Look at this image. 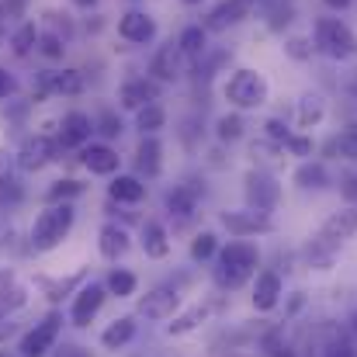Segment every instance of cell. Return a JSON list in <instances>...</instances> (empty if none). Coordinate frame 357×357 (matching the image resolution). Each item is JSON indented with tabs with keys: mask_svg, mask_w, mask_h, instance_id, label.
Here are the masks:
<instances>
[{
	"mask_svg": "<svg viewBox=\"0 0 357 357\" xmlns=\"http://www.w3.org/2000/svg\"><path fill=\"white\" fill-rule=\"evenodd\" d=\"M351 323H354V333H357V312H354V319H351Z\"/></svg>",
	"mask_w": 357,
	"mask_h": 357,
	"instance_id": "obj_54",
	"label": "cell"
},
{
	"mask_svg": "<svg viewBox=\"0 0 357 357\" xmlns=\"http://www.w3.org/2000/svg\"><path fill=\"white\" fill-rule=\"evenodd\" d=\"M243 195H246V205L257 208V212H274L278 202H281V184L264 174V170H250L246 181H243Z\"/></svg>",
	"mask_w": 357,
	"mask_h": 357,
	"instance_id": "obj_5",
	"label": "cell"
},
{
	"mask_svg": "<svg viewBox=\"0 0 357 357\" xmlns=\"http://www.w3.org/2000/svg\"><path fill=\"white\" fill-rule=\"evenodd\" d=\"M264 351L271 357H291V351H288V344L281 340V333L278 330H271L267 337H264Z\"/></svg>",
	"mask_w": 357,
	"mask_h": 357,
	"instance_id": "obj_41",
	"label": "cell"
},
{
	"mask_svg": "<svg viewBox=\"0 0 357 357\" xmlns=\"http://www.w3.org/2000/svg\"><path fill=\"white\" fill-rule=\"evenodd\" d=\"M215 250H219V243H215V233H208V229L191 239V257H195V260H208Z\"/></svg>",
	"mask_w": 357,
	"mask_h": 357,
	"instance_id": "obj_36",
	"label": "cell"
},
{
	"mask_svg": "<svg viewBox=\"0 0 357 357\" xmlns=\"http://www.w3.org/2000/svg\"><path fill=\"white\" fill-rule=\"evenodd\" d=\"M177 45H181L184 59H202L205 49H208V31H205V24H191V28H184L181 38H177Z\"/></svg>",
	"mask_w": 357,
	"mask_h": 357,
	"instance_id": "obj_25",
	"label": "cell"
},
{
	"mask_svg": "<svg viewBox=\"0 0 357 357\" xmlns=\"http://www.w3.org/2000/svg\"><path fill=\"white\" fill-rule=\"evenodd\" d=\"M284 149L295 153V156H312V139H309V135H291V139L284 142Z\"/></svg>",
	"mask_w": 357,
	"mask_h": 357,
	"instance_id": "obj_43",
	"label": "cell"
},
{
	"mask_svg": "<svg viewBox=\"0 0 357 357\" xmlns=\"http://www.w3.org/2000/svg\"><path fill=\"white\" fill-rule=\"evenodd\" d=\"M250 10H253L250 0H219V3L205 14L202 24H205V31H226V28H233L239 21H246Z\"/></svg>",
	"mask_w": 357,
	"mask_h": 357,
	"instance_id": "obj_9",
	"label": "cell"
},
{
	"mask_svg": "<svg viewBox=\"0 0 357 357\" xmlns=\"http://www.w3.org/2000/svg\"><path fill=\"white\" fill-rule=\"evenodd\" d=\"M73 3H77V7H94L98 0H73Z\"/></svg>",
	"mask_w": 357,
	"mask_h": 357,
	"instance_id": "obj_51",
	"label": "cell"
},
{
	"mask_svg": "<svg viewBox=\"0 0 357 357\" xmlns=\"http://www.w3.org/2000/svg\"><path fill=\"white\" fill-rule=\"evenodd\" d=\"M351 91H354V98H357V73H354V80H351Z\"/></svg>",
	"mask_w": 357,
	"mask_h": 357,
	"instance_id": "obj_52",
	"label": "cell"
},
{
	"mask_svg": "<svg viewBox=\"0 0 357 357\" xmlns=\"http://www.w3.org/2000/svg\"><path fill=\"white\" fill-rule=\"evenodd\" d=\"M264 128H267V135H271V142H281V146H284V142L291 139V132H288V125H284V121H281V119H271V121H267V125H264Z\"/></svg>",
	"mask_w": 357,
	"mask_h": 357,
	"instance_id": "obj_44",
	"label": "cell"
},
{
	"mask_svg": "<svg viewBox=\"0 0 357 357\" xmlns=\"http://www.w3.org/2000/svg\"><path fill=\"white\" fill-rule=\"evenodd\" d=\"M267 80L257 73V70H236L226 84V101L239 108V112H250V108H260L267 105Z\"/></svg>",
	"mask_w": 357,
	"mask_h": 357,
	"instance_id": "obj_4",
	"label": "cell"
},
{
	"mask_svg": "<svg viewBox=\"0 0 357 357\" xmlns=\"http://www.w3.org/2000/svg\"><path fill=\"white\" fill-rule=\"evenodd\" d=\"M284 52L291 56V59H309L312 56V45H309V38H288V45H284Z\"/></svg>",
	"mask_w": 357,
	"mask_h": 357,
	"instance_id": "obj_42",
	"label": "cell"
},
{
	"mask_svg": "<svg viewBox=\"0 0 357 357\" xmlns=\"http://www.w3.org/2000/svg\"><path fill=\"white\" fill-rule=\"evenodd\" d=\"M119 35L125 42H132V45H146V42L156 38V21L146 10H128V14H121Z\"/></svg>",
	"mask_w": 357,
	"mask_h": 357,
	"instance_id": "obj_14",
	"label": "cell"
},
{
	"mask_svg": "<svg viewBox=\"0 0 357 357\" xmlns=\"http://www.w3.org/2000/svg\"><path fill=\"white\" fill-rule=\"evenodd\" d=\"M264 17L271 31H281L295 21V0H267L264 3Z\"/></svg>",
	"mask_w": 357,
	"mask_h": 357,
	"instance_id": "obj_26",
	"label": "cell"
},
{
	"mask_svg": "<svg viewBox=\"0 0 357 357\" xmlns=\"http://www.w3.org/2000/svg\"><path fill=\"white\" fill-rule=\"evenodd\" d=\"M0 357H10V354H0Z\"/></svg>",
	"mask_w": 357,
	"mask_h": 357,
	"instance_id": "obj_56",
	"label": "cell"
},
{
	"mask_svg": "<svg viewBox=\"0 0 357 357\" xmlns=\"http://www.w3.org/2000/svg\"><path fill=\"white\" fill-rule=\"evenodd\" d=\"M312 35H316V49L326 52L330 59H347V56L357 52L354 31H351L340 17H316Z\"/></svg>",
	"mask_w": 357,
	"mask_h": 357,
	"instance_id": "obj_3",
	"label": "cell"
},
{
	"mask_svg": "<svg viewBox=\"0 0 357 357\" xmlns=\"http://www.w3.org/2000/svg\"><path fill=\"white\" fill-rule=\"evenodd\" d=\"M80 195H84V184L73 181V177H66V181H56L45 198H49V205H59V202H73V198H80Z\"/></svg>",
	"mask_w": 357,
	"mask_h": 357,
	"instance_id": "obj_32",
	"label": "cell"
},
{
	"mask_svg": "<svg viewBox=\"0 0 357 357\" xmlns=\"http://www.w3.org/2000/svg\"><path fill=\"white\" fill-rule=\"evenodd\" d=\"M215 135L222 142H236L239 135H243V119L239 115H222V119L215 121Z\"/></svg>",
	"mask_w": 357,
	"mask_h": 357,
	"instance_id": "obj_35",
	"label": "cell"
},
{
	"mask_svg": "<svg viewBox=\"0 0 357 357\" xmlns=\"http://www.w3.org/2000/svg\"><path fill=\"white\" fill-rule=\"evenodd\" d=\"M56 357H91V351H84V347H73V344H63Z\"/></svg>",
	"mask_w": 357,
	"mask_h": 357,
	"instance_id": "obj_47",
	"label": "cell"
},
{
	"mask_svg": "<svg viewBox=\"0 0 357 357\" xmlns=\"http://www.w3.org/2000/svg\"><path fill=\"white\" fill-rule=\"evenodd\" d=\"M323 115H326V101H323L319 94H305V98L298 101V125H302V128L319 125Z\"/></svg>",
	"mask_w": 357,
	"mask_h": 357,
	"instance_id": "obj_30",
	"label": "cell"
},
{
	"mask_svg": "<svg viewBox=\"0 0 357 357\" xmlns=\"http://www.w3.org/2000/svg\"><path fill=\"white\" fill-rule=\"evenodd\" d=\"M3 14H10V7H7V3H0V31H3Z\"/></svg>",
	"mask_w": 357,
	"mask_h": 357,
	"instance_id": "obj_49",
	"label": "cell"
},
{
	"mask_svg": "<svg viewBox=\"0 0 357 357\" xmlns=\"http://www.w3.org/2000/svg\"><path fill=\"white\" fill-rule=\"evenodd\" d=\"M98 246H101V253L108 257V260H119L128 253V233L121 229V226H105L101 233H98Z\"/></svg>",
	"mask_w": 357,
	"mask_h": 357,
	"instance_id": "obj_24",
	"label": "cell"
},
{
	"mask_svg": "<svg viewBox=\"0 0 357 357\" xmlns=\"http://www.w3.org/2000/svg\"><path fill=\"white\" fill-rule=\"evenodd\" d=\"M281 298V278L274 271H264L257 274V284H253V309L257 312H271Z\"/></svg>",
	"mask_w": 357,
	"mask_h": 357,
	"instance_id": "obj_20",
	"label": "cell"
},
{
	"mask_svg": "<svg viewBox=\"0 0 357 357\" xmlns=\"http://www.w3.org/2000/svg\"><path fill=\"white\" fill-rule=\"evenodd\" d=\"M181 3H188V7H195V3H202V0H181Z\"/></svg>",
	"mask_w": 357,
	"mask_h": 357,
	"instance_id": "obj_53",
	"label": "cell"
},
{
	"mask_svg": "<svg viewBox=\"0 0 357 357\" xmlns=\"http://www.w3.org/2000/svg\"><path fill=\"white\" fill-rule=\"evenodd\" d=\"M105 298H108V284H87V288H80V295L73 298V309H70L73 326H91V319L101 312Z\"/></svg>",
	"mask_w": 357,
	"mask_h": 357,
	"instance_id": "obj_11",
	"label": "cell"
},
{
	"mask_svg": "<svg viewBox=\"0 0 357 357\" xmlns=\"http://www.w3.org/2000/svg\"><path fill=\"white\" fill-rule=\"evenodd\" d=\"M38 28L31 24V21H24V24H17L14 28V35H10V49H14V56H28L31 49H38Z\"/></svg>",
	"mask_w": 357,
	"mask_h": 357,
	"instance_id": "obj_31",
	"label": "cell"
},
{
	"mask_svg": "<svg viewBox=\"0 0 357 357\" xmlns=\"http://www.w3.org/2000/svg\"><path fill=\"white\" fill-rule=\"evenodd\" d=\"M250 3H267V0H250Z\"/></svg>",
	"mask_w": 357,
	"mask_h": 357,
	"instance_id": "obj_55",
	"label": "cell"
},
{
	"mask_svg": "<svg viewBox=\"0 0 357 357\" xmlns=\"http://www.w3.org/2000/svg\"><path fill=\"white\" fill-rule=\"evenodd\" d=\"M14 91H17V80H14V77H10V73L0 66V98H10Z\"/></svg>",
	"mask_w": 357,
	"mask_h": 357,
	"instance_id": "obj_46",
	"label": "cell"
},
{
	"mask_svg": "<svg viewBox=\"0 0 357 357\" xmlns=\"http://www.w3.org/2000/svg\"><path fill=\"white\" fill-rule=\"evenodd\" d=\"M181 63H184V52H181V45H160L156 52H153V59H149V73H153V80H163V84H174V80H181Z\"/></svg>",
	"mask_w": 357,
	"mask_h": 357,
	"instance_id": "obj_13",
	"label": "cell"
},
{
	"mask_svg": "<svg viewBox=\"0 0 357 357\" xmlns=\"http://www.w3.org/2000/svg\"><path fill=\"white\" fill-rule=\"evenodd\" d=\"M195 208H198V188H191V184H177V188L167 191V212H170V219H177V222H191Z\"/></svg>",
	"mask_w": 357,
	"mask_h": 357,
	"instance_id": "obj_18",
	"label": "cell"
},
{
	"mask_svg": "<svg viewBox=\"0 0 357 357\" xmlns=\"http://www.w3.org/2000/svg\"><path fill=\"white\" fill-rule=\"evenodd\" d=\"M357 351L351 347L347 333L344 330H326V347H323V357H354Z\"/></svg>",
	"mask_w": 357,
	"mask_h": 357,
	"instance_id": "obj_33",
	"label": "cell"
},
{
	"mask_svg": "<svg viewBox=\"0 0 357 357\" xmlns=\"http://www.w3.org/2000/svg\"><path fill=\"white\" fill-rule=\"evenodd\" d=\"M333 146H337V153H340L344 160H357V121L354 125H347V128L337 135Z\"/></svg>",
	"mask_w": 357,
	"mask_h": 357,
	"instance_id": "obj_37",
	"label": "cell"
},
{
	"mask_svg": "<svg viewBox=\"0 0 357 357\" xmlns=\"http://www.w3.org/2000/svg\"><path fill=\"white\" fill-rule=\"evenodd\" d=\"M108 195L112 202H121V205H135L146 198V184L139 177H128V174H119L112 184H108Z\"/></svg>",
	"mask_w": 357,
	"mask_h": 357,
	"instance_id": "obj_22",
	"label": "cell"
},
{
	"mask_svg": "<svg viewBox=\"0 0 357 357\" xmlns=\"http://www.w3.org/2000/svg\"><path fill=\"white\" fill-rule=\"evenodd\" d=\"M80 156H84V167H87L91 174H98V177H112L121 163V156L108 142H91V146H84Z\"/></svg>",
	"mask_w": 357,
	"mask_h": 357,
	"instance_id": "obj_17",
	"label": "cell"
},
{
	"mask_svg": "<svg viewBox=\"0 0 357 357\" xmlns=\"http://www.w3.org/2000/svg\"><path fill=\"white\" fill-rule=\"evenodd\" d=\"M295 184L298 188H326L330 184V174L319 160H305L298 170H295Z\"/></svg>",
	"mask_w": 357,
	"mask_h": 357,
	"instance_id": "obj_29",
	"label": "cell"
},
{
	"mask_svg": "<svg viewBox=\"0 0 357 357\" xmlns=\"http://www.w3.org/2000/svg\"><path fill=\"white\" fill-rule=\"evenodd\" d=\"M257 264H260V250H257L253 243H246V239L229 243V246L219 253L215 284H219V288H226V291H236V288H243V284L253 278Z\"/></svg>",
	"mask_w": 357,
	"mask_h": 357,
	"instance_id": "obj_1",
	"label": "cell"
},
{
	"mask_svg": "<svg viewBox=\"0 0 357 357\" xmlns=\"http://www.w3.org/2000/svg\"><path fill=\"white\" fill-rule=\"evenodd\" d=\"M142 250H146V257H153V260H163L167 253H170V236H167V229L160 226V222H142Z\"/></svg>",
	"mask_w": 357,
	"mask_h": 357,
	"instance_id": "obj_23",
	"label": "cell"
},
{
	"mask_svg": "<svg viewBox=\"0 0 357 357\" xmlns=\"http://www.w3.org/2000/svg\"><path fill=\"white\" fill-rule=\"evenodd\" d=\"M163 125H167V108H163V105H156V101L135 112V128H139L142 135H156Z\"/></svg>",
	"mask_w": 357,
	"mask_h": 357,
	"instance_id": "obj_28",
	"label": "cell"
},
{
	"mask_svg": "<svg viewBox=\"0 0 357 357\" xmlns=\"http://www.w3.org/2000/svg\"><path fill=\"white\" fill-rule=\"evenodd\" d=\"M326 7H333V10H344V7H351L354 0H323Z\"/></svg>",
	"mask_w": 357,
	"mask_h": 357,
	"instance_id": "obj_48",
	"label": "cell"
},
{
	"mask_svg": "<svg viewBox=\"0 0 357 357\" xmlns=\"http://www.w3.org/2000/svg\"><path fill=\"white\" fill-rule=\"evenodd\" d=\"M222 226H226L236 239L257 236V233H271V229H274V222L267 219V212H257V208H246V212H222Z\"/></svg>",
	"mask_w": 357,
	"mask_h": 357,
	"instance_id": "obj_10",
	"label": "cell"
},
{
	"mask_svg": "<svg viewBox=\"0 0 357 357\" xmlns=\"http://www.w3.org/2000/svg\"><path fill=\"white\" fill-rule=\"evenodd\" d=\"M198 319H205V309H195V312H188L181 323H170V333H188V330L198 326Z\"/></svg>",
	"mask_w": 357,
	"mask_h": 357,
	"instance_id": "obj_45",
	"label": "cell"
},
{
	"mask_svg": "<svg viewBox=\"0 0 357 357\" xmlns=\"http://www.w3.org/2000/svg\"><path fill=\"white\" fill-rule=\"evenodd\" d=\"M94 135V119L84 112H70L59 121V146H87Z\"/></svg>",
	"mask_w": 357,
	"mask_h": 357,
	"instance_id": "obj_15",
	"label": "cell"
},
{
	"mask_svg": "<svg viewBox=\"0 0 357 357\" xmlns=\"http://www.w3.org/2000/svg\"><path fill=\"white\" fill-rule=\"evenodd\" d=\"M24 198V188L17 184V177H0V205H17Z\"/></svg>",
	"mask_w": 357,
	"mask_h": 357,
	"instance_id": "obj_38",
	"label": "cell"
},
{
	"mask_svg": "<svg viewBox=\"0 0 357 357\" xmlns=\"http://www.w3.org/2000/svg\"><path fill=\"white\" fill-rule=\"evenodd\" d=\"M56 146L59 142L49 139V135H28L17 149V167L21 170H42L45 163L56 160Z\"/></svg>",
	"mask_w": 357,
	"mask_h": 357,
	"instance_id": "obj_8",
	"label": "cell"
},
{
	"mask_svg": "<svg viewBox=\"0 0 357 357\" xmlns=\"http://www.w3.org/2000/svg\"><path fill=\"white\" fill-rule=\"evenodd\" d=\"M135 167H139V174H146V177H156V174L163 170V146H160L156 135H142V142H139V149H135Z\"/></svg>",
	"mask_w": 357,
	"mask_h": 357,
	"instance_id": "obj_21",
	"label": "cell"
},
{
	"mask_svg": "<svg viewBox=\"0 0 357 357\" xmlns=\"http://www.w3.org/2000/svg\"><path fill=\"white\" fill-rule=\"evenodd\" d=\"M177 309H181V295H177L174 288H156V291H149V295L139 302V316H146V319H153V323L170 319Z\"/></svg>",
	"mask_w": 357,
	"mask_h": 357,
	"instance_id": "obj_12",
	"label": "cell"
},
{
	"mask_svg": "<svg viewBox=\"0 0 357 357\" xmlns=\"http://www.w3.org/2000/svg\"><path fill=\"white\" fill-rule=\"evenodd\" d=\"M357 233V208H340V212H333L323 226H319V236L312 243V250H337L344 239H351Z\"/></svg>",
	"mask_w": 357,
	"mask_h": 357,
	"instance_id": "obj_7",
	"label": "cell"
},
{
	"mask_svg": "<svg viewBox=\"0 0 357 357\" xmlns=\"http://www.w3.org/2000/svg\"><path fill=\"white\" fill-rule=\"evenodd\" d=\"M7 7H10V10H21V7H24V0H7Z\"/></svg>",
	"mask_w": 357,
	"mask_h": 357,
	"instance_id": "obj_50",
	"label": "cell"
},
{
	"mask_svg": "<svg viewBox=\"0 0 357 357\" xmlns=\"http://www.w3.org/2000/svg\"><path fill=\"white\" fill-rule=\"evenodd\" d=\"M132 337H135V319H132V316H121V319H115V323L101 333V344H105L108 351H119Z\"/></svg>",
	"mask_w": 357,
	"mask_h": 357,
	"instance_id": "obj_27",
	"label": "cell"
},
{
	"mask_svg": "<svg viewBox=\"0 0 357 357\" xmlns=\"http://www.w3.org/2000/svg\"><path fill=\"white\" fill-rule=\"evenodd\" d=\"M73 219H77V212H73L70 202L49 205L45 212H38V219H35V226H31V246L42 250V253H45V250H56L63 239L70 236Z\"/></svg>",
	"mask_w": 357,
	"mask_h": 357,
	"instance_id": "obj_2",
	"label": "cell"
},
{
	"mask_svg": "<svg viewBox=\"0 0 357 357\" xmlns=\"http://www.w3.org/2000/svg\"><path fill=\"white\" fill-rule=\"evenodd\" d=\"M59 330H63L59 312H49L42 323H35V330H28V333L21 337V354L24 357H45L49 351H56Z\"/></svg>",
	"mask_w": 357,
	"mask_h": 357,
	"instance_id": "obj_6",
	"label": "cell"
},
{
	"mask_svg": "<svg viewBox=\"0 0 357 357\" xmlns=\"http://www.w3.org/2000/svg\"><path fill=\"white\" fill-rule=\"evenodd\" d=\"M38 52H42L45 59H52V63H56V59H63L66 42H63L59 35H42V38H38Z\"/></svg>",
	"mask_w": 357,
	"mask_h": 357,
	"instance_id": "obj_39",
	"label": "cell"
},
{
	"mask_svg": "<svg viewBox=\"0 0 357 357\" xmlns=\"http://www.w3.org/2000/svg\"><path fill=\"white\" fill-rule=\"evenodd\" d=\"M108 291L119 295V298L135 295V274H132V271H112V274H108Z\"/></svg>",
	"mask_w": 357,
	"mask_h": 357,
	"instance_id": "obj_34",
	"label": "cell"
},
{
	"mask_svg": "<svg viewBox=\"0 0 357 357\" xmlns=\"http://www.w3.org/2000/svg\"><path fill=\"white\" fill-rule=\"evenodd\" d=\"M156 84L153 80H146V77H135V80H125L119 87V105L121 108H128V112H139V108H146V105H153L156 101Z\"/></svg>",
	"mask_w": 357,
	"mask_h": 357,
	"instance_id": "obj_16",
	"label": "cell"
},
{
	"mask_svg": "<svg viewBox=\"0 0 357 357\" xmlns=\"http://www.w3.org/2000/svg\"><path fill=\"white\" fill-rule=\"evenodd\" d=\"M94 132H101L105 139H115V135H121V119L115 112H101V119L94 121Z\"/></svg>",
	"mask_w": 357,
	"mask_h": 357,
	"instance_id": "obj_40",
	"label": "cell"
},
{
	"mask_svg": "<svg viewBox=\"0 0 357 357\" xmlns=\"http://www.w3.org/2000/svg\"><path fill=\"white\" fill-rule=\"evenodd\" d=\"M42 84H45L49 94H63V98H77V94H84V87H87L80 70H52V73L42 77Z\"/></svg>",
	"mask_w": 357,
	"mask_h": 357,
	"instance_id": "obj_19",
	"label": "cell"
}]
</instances>
